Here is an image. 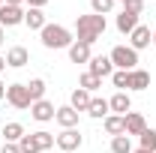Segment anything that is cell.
I'll list each match as a JSON object with an SVG mask.
<instances>
[{"mask_svg":"<svg viewBox=\"0 0 156 153\" xmlns=\"http://www.w3.org/2000/svg\"><path fill=\"white\" fill-rule=\"evenodd\" d=\"M24 24H27L30 30H42V27L48 24V18H45L42 9H30V6H27V12H24Z\"/></svg>","mask_w":156,"mask_h":153,"instance_id":"44dd1931","label":"cell"},{"mask_svg":"<svg viewBox=\"0 0 156 153\" xmlns=\"http://www.w3.org/2000/svg\"><path fill=\"white\" fill-rule=\"evenodd\" d=\"M117 30L123 33V36H129L132 30H135L138 24H141V15H135V12H126V9H120V15H117Z\"/></svg>","mask_w":156,"mask_h":153,"instance_id":"4fadbf2b","label":"cell"},{"mask_svg":"<svg viewBox=\"0 0 156 153\" xmlns=\"http://www.w3.org/2000/svg\"><path fill=\"white\" fill-rule=\"evenodd\" d=\"M39 39H42V45L48 48V51H60V48H69L72 42H75V33L69 30V27H63V24H45L42 30H39Z\"/></svg>","mask_w":156,"mask_h":153,"instance_id":"7a4b0ae2","label":"cell"},{"mask_svg":"<svg viewBox=\"0 0 156 153\" xmlns=\"http://www.w3.org/2000/svg\"><path fill=\"white\" fill-rule=\"evenodd\" d=\"M0 48H3V27H0Z\"/></svg>","mask_w":156,"mask_h":153,"instance_id":"d590c367","label":"cell"},{"mask_svg":"<svg viewBox=\"0 0 156 153\" xmlns=\"http://www.w3.org/2000/svg\"><path fill=\"white\" fill-rule=\"evenodd\" d=\"M90 99H93V93H87L84 87H75V90H72V96H69V105L75 108L78 114H81V111L87 114V108H90Z\"/></svg>","mask_w":156,"mask_h":153,"instance_id":"e0dca14e","label":"cell"},{"mask_svg":"<svg viewBox=\"0 0 156 153\" xmlns=\"http://www.w3.org/2000/svg\"><path fill=\"white\" fill-rule=\"evenodd\" d=\"M117 3H126V0H117Z\"/></svg>","mask_w":156,"mask_h":153,"instance_id":"ab89813d","label":"cell"},{"mask_svg":"<svg viewBox=\"0 0 156 153\" xmlns=\"http://www.w3.org/2000/svg\"><path fill=\"white\" fill-rule=\"evenodd\" d=\"M54 144L60 147V153H75V150H81V144H84V135L78 132V126L75 129H63L60 135H54Z\"/></svg>","mask_w":156,"mask_h":153,"instance_id":"277c9868","label":"cell"},{"mask_svg":"<svg viewBox=\"0 0 156 153\" xmlns=\"http://www.w3.org/2000/svg\"><path fill=\"white\" fill-rule=\"evenodd\" d=\"M78 87H84L87 93H96L102 87V78H96L93 72H84V75H78Z\"/></svg>","mask_w":156,"mask_h":153,"instance_id":"cb8c5ba5","label":"cell"},{"mask_svg":"<svg viewBox=\"0 0 156 153\" xmlns=\"http://www.w3.org/2000/svg\"><path fill=\"white\" fill-rule=\"evenodd\" d=\"M102 126H105V132L111 135H126V120H123V114H108L105 120H102Z\"/></svg>","mask_w":156,"mask_h":153,"instance_id":"d6986e66","label":"cell"},{"mask_svg":"<svg viewBox=\"0 0 156 153\" xmlns=\"http://www.w3.org/2000/svg\"><path fill=\"white\" fill-rule=\"evenodd\" d=\"M3 69H6V57H0V72H3Z\"/></svg>","mask_w":156,"mask_h":153,"instance_id":"e575fe53","label":"cell"},{"mask_svg":"<svg viewBox=\"0 0 156 153\" xmlns=\"http://www.w3.org/2000/svg\"><path fill=\"white\" fill-rule=\"evenodd\" d=\"M132 138L129 135H114L111 138V153H132Z\"/></svg>","mask_w":156,"mask_h":153,"instance_id":"d4e9b609","label":"cell"},{"mask_svg":"<svg viewBox=\"0 0 156 153\" xmlns=\"http://www.w3.org/2000/svg\"><path fill=\"white\" fill-rule=\"evenodd\" d=\"M138 147L141 150H147V153H156V129H144V132L138 135Z\"/></svg>","mask_w":156,"mask_h":153,"instance_id":"603a6c76","label":"cell"},{"mask_svg":"<svg viewBox=\"0 0 156 153\" xmlns=\"http://www.w3.org/2000/svg\"><path fill=\"white\" fill-rule=\"evenodd\" d=\"M33 138H36V144H39V150H42V153L54 147V135H51V132H45V129H39V132H33Z\"/></svg>","mask_w":156,"mask_h":153,"instance_id":"4316f807","label":"cell"},{"mask_svg":"<svg viewBox=\"0 0 156 153\" xmlns=\"http://www.w3.org/2000/svg\"><path fill=\"white\" fill-rule=\"evenodd\" d=\"M87 114L93 117V120H105V117L111 114V108H108V99L93 96V99H90V108H87Z\"/></svg>","mask_w":156,"mask_h":153,"instance_id":"ffe728a7","label":"cell"},{"mask_svg":"<svg viewBox=\"0 0 156 153\" xmlns=\"http://www.w3.org/2000/svg\"><path fill=\"white\" fill-rule=\"evenodd\" d=\"M24 6H9V3H3L0 6V27L6 30V27H18V24H24Z\"/></svg>","mask_w":156,"mask_h":153,"instance_id":"8992f818","label":"cell"},{"mask_svg":"<svg viewBox=\"0 0 156 153\" xmlns=\"http://www.w3.org/2000/svg\"><path fill=\"white\" fill-rule=\"evenodd\" d=\"M30 63V51L24 48V45H12L9 51H6V66L9 69H21V66H27Z\"/></svg>","mask_w":156,"mask_h":153,"instance_id":"30bf717a","label":"cell"},{"mask_svg":"<svg viewBox=\"0 0 156 153\" xmlns=\"http://www.w3.org/2000/svg\"><path fill=\"white\" fill-rule=\"evenodd\" d=\"M54 114H57V108H54V102H48V99H39V102H33V105H30V117H33V120H39V123L54 120Z\"/></svg>","mask_w":156,"mask_h":153,"instance_id":"ba28073f","label":"cell"},{"mask_svg":"<svg viewBox=\"0 0 156 153\" xmlns=\"http://www.w3.org/2000/svg\"><path fill=\"white\" fill-rule=\"evenodd\" d=\"M150 45H153V30H150L147 24H138L135 30L129 33V48L144 51V48H150Z\"/></svg>","mask_w":156,"mask_h":153,"instance_id":"52a82bcc","label":"cell"},{"mask_svg":"<svg viewBox=\"0 0 156 153\" xmlns=\"http://www.w3.org/2000/svg\"><path fill=\"white\" fill-rule=\"evenodd\" d=\"M111 84H114L117 90H126V93H129V72L114 69V72H111Z\"/></svg>","mask_w":156,"mask_h":153,"instance_id":"83f0119b","label":"cell"},{"mask_svg":"<svg viewBox=\"0 0 156 153\" xmlns=\"http://www.w3.org/2000/svg\"><path fill=\"white\" fill-rule=\"evenodd\" d=\"M132 153H147V150H141V147H138V150H132Z\"/></svg>","mask_w":156,"mask_h":153,"instance_id":"74e56055","label":"cell"},{"mask_svg":"<svg viewBox=\"0 0 156 153\" xmlns=\"http://www.w3.org/2000/svg\"><path fill=\"white\" fill-rule=\"evenodd\" d=\"M66 51H69V60H72V63H90V57H93L90 45H84V42H78V39L66 48Z\"/></svg>","mask_w":156,"mask_h":153,"instance_id":"2e32d148","label":"cell"},{"mask_svg":"<svg viewBox=\"0 0 156 153\" xmlns=\"http://www.w3.org/2000/svg\"><path fill=\"white\" fill-rule=\"evenodd\" d=\"M108 108H111V114H129L132 111V96L126 93V90H117L108 99Z\"/></svg>","mask_w":156,"mask_h":153,"instance_id":"7c38bea8","label":"cell"},{"mask_svg":"<svg viewBox=\"0 0 156 153\" xmlns=\"http://www.w3.org/2000/svg\"><path fill=\"white\" fill-rule=\"evenodd\" d=\"M0 135H3V141H9V144H18V141H21L27 132H24V126H21L18 120H9V123H3Z\"/></svg>","mask_w":156,"mask_h":153,"instance_id":"ac0fdd59","label":"cell"},{"mask_svg":"<svg viewBox=\"0 0 156 153\" xmlns=\"http://www.w3.org/2000/svg\"><path fill=\"white\" fill-rule=\"evenodd\" d=\"M0 153H21V147H18V144H9V141H3Z\"/></svg>","mask_w":156,"mask_h":153,"instance_id":"4dcf8cb0","label":"cell"},{"mask_svg":"<svg viewBox=\"0 0 156 153\" xmlns=\"http://www.w3.org/2000/svg\"><path fill=\"white\" fill-rule=\"evenodd\" d=\"M144 3H147V0H126L123 9H126V12H135V15H144Z\"/></svg>","mask_w":156,"mask_h":153,"instance_id":"f546056e","label":"cell"},{"mask_svg":"<svg viewBox=\"0 0 156 153\" xmlns=\"http://www.w3.org/2000/svg\"><path fill=\"white\" fill-rule=\"evenodd\" d=\"M153 48H156V27H153Z\"/></svg>","mask_w":156,"mask_h":153,"instance_id":"8d00e7d4","label":"cell"},{"mask_svg":"<svg viewBox=\"0 0 156 153\" xmlns=\"http://www.w3.org/2000/svg\"><path fill=\"white\" fill-rule=\"evenodd\" d=\"M18 147H21V153H42V150H39V144H36V138H33V132L24 135V138L18 141Z\"/></svg>","mask_w":156,"mask_h":153,"instance_id":"f1b7e54d","label":"cell"},{"mask_svg":"<svg viewBox=\"0 0 156 153\" xmlns=\"http://www.w3.org/2000/svg\"><path fill=\"white\" fill-rule=\"evenodd\" d=\"M108 30V21L105 15H96V12H87V15H78L75 18V39L84 42V45H93L96 39H102V33Z\"/></svg>","mask_w":156,"mask_h":153,"instance_id":"6da1fadb","label":"cell"},{"mask_svg":"<svg viewBox=\"0 0 156 153\" xmlns=\"http://www.w3.org/2000/svg\"><path fill=\"white\" fill-rule=\"evenodd\" d=\"M87 66H90L87 72H93L96 78H111V72H114V63H111V57H105V54L90 57V63H87Z\"/></svg>","mask_w":156,"mask_h":153,"instance_id":"9c48e42d","label":"cell"},{"mask_svg":"<svg viewBox=\"0 0 156 153\" xmlns=\"http://www.w3.org/2000/svg\"><path fill=\"white\" fill-rule=\"evenodd\" d=\"M114 6L117 0H90V12H96V15H108Z\"/></svg>","mask_w":156,"mask_h":153,"instance_id":"484cf974","label":"cell"},{"mask_svg":"<svg viewBox=\"0 0 156 153\" xmlns=\"http://www.w3.org/2000/svg\"><path fill=\"white\" fill-rule=\"evenodd\" d=\"M0 99H6V84H3V78H0Z\"/></svg>","mask_w":156,"mask_h":153,"instance_id":"836d02e7","label":"cell"},{"mask_svg":"<svg viewBox=\"0 0 156 153\" xmlns=\"http://www.w3.org/2000/svg\"><path fill=\"white\" fill-rule=\"evenodd\" d=\"M27 6H30V9H45L48 0H27Z\"/></svg>","mask_w":156,"mask_h":153,"instance_id":"1f68e13d","label":"cell"},{"mask_svg":"<svg viewBox=\"0 0 156 153\" xmlns=\"http://www.w3.org/2000/svg\"><path fill=\"white\" fill-rule=\"evenodd\" d=\"M108 57H111V63H114V69H123V72L138 69V51L129 48V45H114Z\"/></svg>","mask_w":156,"mask_h":153,"instance_id":"3957f363","label":"cell"},{"mask_svg":"<svg viewBox=\"0 0 156 153\" xmlns=\"http://www.w3.org/2000/svg\"><path fill=\"white\" fill-rule=\"evenodd\" d=\"M6 3H9V6H24L27 0H6Z\"/></svg>","mask_w":156,"mask_h":153,"instance_id":"d6a6232c","label":"cell"},{"mask_svg":"<svg viewBox=\"0 0 156 153\" xmlns=\"http://www.w3.org/2000/svg\"><path fill=\"white\" fill-rule=\"evenodd\" d=\"M45 153H51V150H45Z\"/></svg>","mask_w":156,"mask_h":153,"instance_id":"60d3db41","label":"cell"},{"mask_svg":"<svg viewBox=\"0 0 156 153\" xmlns=\"http://www.w3.org/2000/svg\"><path fill=\"white\" fill-rule=\"evenodd\" d=\"M123 120H126V135L132 138V135H141L144 129H147V120H144V114H138V111H129V114H123Z\"/></svg>","mask_w":156,"mask_h":153,"instance_id":"5bb4252c","label":"cell"},{"mask_svg":"<svg viewBox=\"0 0 156 153\" xmlns=\"http://www.w3.org/2000/svg\"><path fill=\"white\" fill-rule=\"evenodd\" d=\"M150 87V72L147 69H132L129 72V93H141Z\"/></svg>","mask_w":156,"mask_h":153,"instance_id":"9a60e30c","label":"cell"},{"mask_svg":"<svg viewBox=\"0 0 156 153\" xmlns=\"http://www.w3.org/2000/svg\"><path fill=\"white\" fill-rule=\"evenodd\" d=\"M78 117H81V114H78L72 105H60L57 114H54V120H57L60 129H75V126H78Z\"/></svg>","mask_w":156,"mask_h":153,"instance_id":"8fae6325","label":"cell"},{"mask_svg":"<svg viewBox=\"0 0 156 153\" xmlns=\"http://www.w3.org/2000/svg\"><path fill=\"white\" fill-rule=\"evenodd\" d=\"M3 3H6V0H0V6H3Z\"/></svg>","mask_w":156,"mask_h":153,"instance_id":"f35d334b","label":"cell"},{"mask_svg":"<svg viewBox=\"0 0 156 153\" xmlns=\"http://www.w3.org/2000/svg\"><path fill=\"white\" fill-rule=\"evenodd\" d=\"M45 78H30L27 81V93H30V102H39V99H45Z\"/></svg>","mask_w":156,"mask_h":153,"instance_id":"7402d4cb","label":"cell"},{"mask_svg":"<svg viewBox=\"0 0 156 153\" xmlns=\"http://www.w3.org/2000/svg\"><path fill=\"white\" fill-rule=\"evenodd\" d=\"M6 102L18 111H27L33 102H30V93H27V84H6Z\"/></svg>","mask_w":156,"mask_h":153,"instance_id":"5b68a950","label":"cell"}]
</instances>
